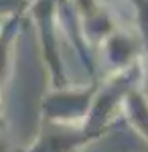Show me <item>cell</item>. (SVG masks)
<instances>
[{
	"label": "cell",
	"mask_w": 148,
	"mask_h": 152,
	"mask_svg": "<svg viewBox=\"0 0 148 152\" xmlns=\"http://www.w3.org/2000/svg\"><path fill=\"white\" fill-rule=\"evenodd\" d=\"M124 112L134 130L148 142V97L138 89H130L124 95Z\"/></svg>",
	"instance_id": "1"
}]
</instances>
